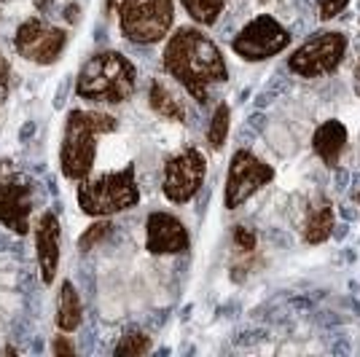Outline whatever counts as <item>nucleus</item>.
Wrapping results in <instances>:
<instances>
[{
	"label": "nucleus",
	"instance_id": "f257e3e1",
	"mask_svg": "<svg viewBox=\"0 0 360 357\" xmlns=\"http://www.w3.org/2000/svg\"><path fill=\"white\" fill-rule=\"evenodd\" d=\"M162 65L167 75H172L199 105L207 103L210 91L229 78L221 48L210 35L202 32V27H178L172 32L162 54Z\"/></svg>",
	"mask_w": 360,
	"mask_h": 357
},
{
	"label": "nucleus",
	"instance_id": "f03ea898",
	"mask_svg": "<svg viewBox=\"0 0 360 357\" xmlns=\"http://www.w3.org/2000/svg\"><path fill=\"white\" fill-rule=\"evenodd\" d=\"M119 121L110 113L100 110H84L75 108L65 119L60 143V169L62 178L70 183H81L91 175L94 159H97V143L100 137L116 132Z\"/></svg>",
	"mask_w": 360,
	"mask_h": 357
},
{
	"label": "nucleus",
	"instance_id": "7ed1b4c3",
	"mask_svg": "<svg viewBox=\"0 0 360 357\" xmlns=\"http://www.w3.org/2000/svg\"><path fill=\"white\" fill-rule=\"evenodd\" d=\"M137 89V67L121 51H100L84 62L75 78V94L86 103L121 105Z\"/></svg>",
	"mask_w": 360,
	"mask_h": 357
},
{
	"label": "nucleus",
	"instance_id": "20e7f679",
	"mask_svg": "<svg viewBox=\"0 0 360 357\" xmlns=\"http://www.w3.org/2000/svg\"><path fill=\"white\" fill-rule=\"evenodd\" d=\"M137 205H140V188H137L135 164L81 180L78 186V207L89 218H110Z\"/></svg>",
	"mask_w": 360,
	"mask_h": 357
},
{
	"label": "nucleus",
	"instance_id": "39448f33",
	"mask_svg": "<svg viewBox=\"0 0 360 357\" xmlns=\"http://www.w3.org/2000/svg\"><path fill=\"white\" fill-rule=\"evenodd\" d=\"M108 14L119 16V30L137 46L165 41L175 22L172 0H105Z\"/></svg>",
	"mask_w": 360,
	"mask_h": 357
},
{
	"label": "nucleus",
	"instance_id": "423d86ee",
	"mask_svg": "<svg viewBox=\"0 0 360 357\" xmlns=\"http://www.w3.org/2000/svg\"><path fill=\"white\" fill-rule=\"evenodd\" d=\"M345 32L339 30H320L309 35L304 44L288 57V70L301 75V78H320V75H330L347 54Z\"/></svg>",
	"mask_w": 360,
	"mask_h": 357
},
{
	"label": "nucleus",
	"instance_id": "0eeeda50",
	"mask_svg": "<svg viewBox=\"0 0 360 357\" xmlns=\"http://www.w3.org/2000/svg\"><path fill=\"white\" fill-rule=\"evenodd\" d=\"M274 169L266 162H261L253 150L240 148L229 162V175L224 186V207L237 209L250 196H255L264 186H269Z\"/></svg>",
	"mask_w": 360,
	"mask_h": 357
},
{
	"label": "nucleus",
	"instance_id": "6e6552de",
	"mask_svg": "<svg viewBox=\"0 0 360 357\" xmlns=\"http://www.w3.org/2000/svg\"><path fill=\"white\" fill-rule=\"evenodd\" d=\"M290 44V32L269 14L255 16L253 22H248L231 41L234 54L245 62H264L277 57L280 51H285Z\"/></svg>",
	"mask_w": 360,
	"mask_h": 357
},
{
	"label": "nucleus",
	"instance_id": "1a4fd4ad",
	"mask_svg": "<svg viewBox=\"0 0 360 357\" xmlns=\"http://www.w3.org/2000/svg\"><path fill=\"white\" fill-rule=\"evenodd\" d=\"M68 46V32L41 16L25 19L14 32V48L32 65H54Z\"/></svg>",
	"mask_w": 360,
	"mask_h": 357
},
{
	"label": "nucleus",
	"instance_id": "9d476101",
	"mask_svg": "<svg viewBox=\"0 0 360 357\" xmlns=\"http://www.w3.org/2000/svg\"><path fill=\"white\" fill-rule=\"evenodd\" d=\"M207 178V162L199 148H183L169 156L162 172V191L172 205H188Z\"/></svg>",
	"mask_w": 360,
	"mask_h": 357
},
{
	"label": "nucleus",
	"instance_id": "9b49d317",
	"mask_svg": "<svg viewBox=\"0 0 360 357\" xmlns=\"http://www.w3.org/2000/svg\"><path fill=\"white\" fill-rule=\"evenodd\" d=\"M35 209V186L25 178L0 180V223L25 237L30 231V215Z\"/></svg>",
	"mask_w": 360,
	"mask_h": 357
},
{
	"label": "nucleus",
	"instance_id": "f8f14e48",
	"mask_svg": "<svg viewBox=\"0 0 360 357\" xmlns=\"http://www.w3.org/2000/svg\"><path fill=\"white\" fill-rule=\"evenodd\" d=\"M191 247L186 223L172 212H150L146 221V250L150 255H178Z\"/></svg>",
	"mask_w": 360,
	"mask_h": 357
},
{
	"label": "nucleus",
	"instance_id": "ddd939ff",
	"mask_svg": "<svg viewBox=\"0 0 360 357\" xmlns=\"http://www.w3.org/2000/svg\"><path fill=\"white\" fill-rule=\"evenodd\" d=\"M35 253H38V268L44 285H51L57 271H60V255H62V228L60 218L46 209L35 223Z\"/></svg>",
	"mask_w": 360,
	"mask_h": 357
},
{
	"label": "nucleus",
	"instance_id": "4468645a",
	"mask_svg": "<svg viewBox=\"0 0 360 357\" xmlns=\"http://www.w3.org/2000/svg\"><path fill=\"white\" fill-rule=\"evenodd\" d=\"M312 148H315V153L328 164V167H336L347 148L345 124L330 119V121H326L323 126H317L315 137H312Z\"/></svg>",
	"mask_w": 360,
	"mask_h": 357
},
{
	"label": "nucleus",
	"instance_id": "2eb2a0df",
	"mask_svg": "<svg viewBox=\"0 0 360 357\" xmlns=\"http://www.w3.org/2000/svg\"><path fill=\"white\" fill-rule=\"evenodd\" d=\"M81 320H84V306H81V296L75 290V285L70 280H65L60 285V293H57V317L54 323L62 333H73L81 327Z\"/></svg>",
	"mask_w": 360,
	"mask_h": 357
},
{
	"label": "nucleus",
	"instance_id": "dca6fc26",
	"mask_svg": "<svg viewBox=\"0 0 360 357\" xmlns=\"http://www.w3.org/2000/svg\"><path fill=\"white\" fill-rule=\"evenodd\" d=\"M333 231V205L328 199H315L307 209V223H304V242L320 245L326 242Z\"/></svg>",
	"mask_w": 360,
	"mask_h": 357
},
{
	"label": "nucleus",
	"instance_id": "f3484780",
	"mask_svg": "<svg viewBox=\"0 0 360 357\" xmlns=\"http://www.w3.org/2000/svg\"><path fill=\"white\" fill-rule=\"evenodd\" d=\"M148 105L159 119L172 121V124H183V121H186V108H183V103H180L172 91L167 89L159 78H156V81H150Z\"/></svg>",
	"mask_w": 360,
	"mask_h": 357
},
{
	"label": "nucleus",
	"instance_id": "a211bd4d",
	"mask_svg": "<svg viewBox=\"0 0 360 357\" xmlns=\"http://www.w3.org/2000/svg\"><path fill=\"white\" fill-rule=\"evenodd\" d=\"M180 6L186 8V14L194 19L202 27H212L226 8V0H180Z\"/></svg>",
	"mask_w": 360,
	"mask_h": 357
},
{
	"label": "nucleus",
	"instance_id": "6ab92c4d",
	"mask_svg": "<svg viewBox=\"0 0 360 357\" xmlns=\"http://www.w3.org/2000/svg\"><path fill=\"white\" fill-rule=\"evenodd\" d=\"M229 121H231V110H229L226 103H221L215 108V113L210 119V129H207V143H210L212 150L224 148L226 137H229Z\"/></svg>",
	"mask_w": 360,
	"mask_h": 357
},
{
	"label": "nucleus",
	"instance_id": "aec40b11",
	"mask_svg": "<svg viewBox=\"0 0 360 357\" xmlns=\"http://www.w3.org/2000/svg\"><path fill=\"white\" fill-rule=\"evenodd\" d=\"M113 352H116V355H148L150 339L148 336H143L140 330H127V333L121 336V342L116 344Z\"/></svg>",
	"mask_w": 360,
	"mask_h": 357
},
{
	"label": "nucleus",
	"instance_id": "412c9836",
	"mask_svg": "<svg viewBox=\"0 0 360 357\" xmlns=\"http://www.w3.org/2000/svg\"><path fill=\"white\" fill-rule=\"evenodd\" d=\"M113 231V226L108 223V221H100V223H94V226H89L86 231H84V237L78 239V247H81V253H89L94 245H100L103 239L108 237Z\"/></svg>",
	"mask_w": 360,
	"mask_h": 357
},
{
	"label": "nucleus",
	"instance_id": "4be33fe9",
	"mask_svg": "<svg viewBox=\"0 0 360 357\" xmlns=\"http://www.w3.org/2000/svg\"><path fill=\"white\" fill-rule=\"evenodd\" d=\"M234 245H237V250L245 255L255 253V234L253 228H248V226H234Z\"/></svg>",
	"mask_w": 360,
	"mask_h": 357
},
{
	"label": "nucleus",
	"instance_id": "5701e85b",
	"mask_svg": "<svg viewBox=\"0 0 360 357\" xmlns=\"http://www.w3.org/2000/svg\"><path fill=\"white\" fill-rule=\"evenodd\" d=\"M349 6V0H317V11H320V19H333L339 16Z\"/></svg>",
	"mask_w": 360,
	"mask_h": 357
},
{
	"label": "nucleus",
	"instance_id": "b1692460",
	"mask_svg": "<svg viewBox=\"0 0 360 357\" xmlns=\"http://www.w3.org/2000/svg\"><path fill=\"white\" fill-rule=\"evenodd\" d=\"M8 91H11V65L0 51V105L8 100Z\"/></svg>",
	"mask_w": 360,
	"mask_h": 357
},
{
	"label": "nucleus",
	"instance_id": "393cba45",
	"mask_svg": "<svg viewBox=\"0 0 360 357\" xmlns=\"http://www.w3.org/2000/svg\"><path fill=\"white\" fill-rule=\"evenodd\" d=\"M51 352H54L57 357H73L75 346H73V342H70L68 336H57V339L51 342Z\"/></svg>",
	"mask_w": 360,
	"mask_h": 357
},
{
	"label": "nucleus",
	"instance_id": "a878e982",
	"mask_svg": "<svg viewBox=\"0 0 360 357\" xmlns=\"http://www.w3.org/2000/svg\"><path fill=\"white\" fill-rule=\"evenodd\" d=\"M352 86H355V94L360 97V60L355 65V75H352Z\"/></svg>",
	"mask_w": 360,
	"mask_h": 357
},
{
	"label": "nucleus",
	"instance_id": "bb28decb",
	"mask_svg": "<svg viewBox=\"0 0 360 357\" xmlns=\"http://www.w3.org/2000/svg\"><path fill=\"white\" fill-rule=\"evenodd\" d=\"M3 3H6V0H0V6H3ZM27 3H32L35 8H46V3H49V0H27Z\"/></svg>",
	"mask_w": 360,
	"mask_h": 357
}]
</instances>
